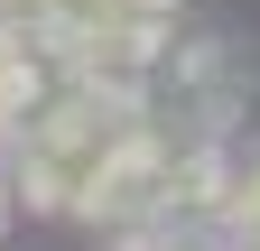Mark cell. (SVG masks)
I'll use <instances>...</instances> for the list:
<instances>
[{
	"label": "cell",
	"mask_w": 260,
	"mask_h": 251,
	"mask_svg": "<svg viewBox=\"0 0 260 251\" xmlns=\"http://www.w3.org/2000/svg\"><path fill=\"white\" fill-rule=\"evenodd\" d=\"M223 214H233V233H260V159L233 177V196H223Z\"/></svg>",
	"instance_id": "obj_1"
},
{
	"label": "cell",
	"mask_w": 260,
	"mask_h": 251,
	"mask_svg": "<svg viewBox=\"0 0 260 251\" xmlns=\"http://www.w3.org/2000/svg\"><path fill=\"white\" fill-rule=\"evenodd\" d=\"M0 205H10V186H0Z\"/></svg>",
	"instance_id": "obj_2"
}]
</instances>
